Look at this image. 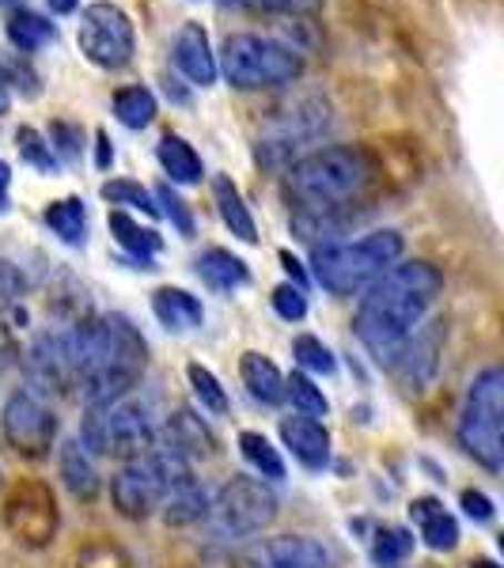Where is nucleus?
Instances as JSON below:
<instances>
[{
	"instance_id": "603ef678",
	"label": "nucleus",
	"mask_w": 504,
	"mask_h": 568,
	"mask_svg": "<svg viewBox=\"0 0 504 568\" xmlns=\"http://www.w3.org/2000/svg\"><path fill=\"white\" fill-rule=\"evenodd\" d=\"M8 106H12V91H8V80L0 72V114H8Z\"/></svg>"
},
{
	"instance_id": "7ed1b4c3",
	"label": "nucleus",
	"mask_w": 504,
	"mask_h": 568,
	"mask_svg": "<svg viewBox=\"0 0 504 568\" xmlns=\"http://www.w3.org/2000/svg\"><path fill=\"white\" fill-rule=\"evenodd\" d=\"M375 163L364 149L330 144V149L300 155L289 168V197L304 213H345L353 201L369 194Z\"/></svg>"
},
{
	"instance_id": "2eb2a0df",
	"label": "nucleus",
	"mask_w": 504,
	"mask_h": 568,
	"mask_svg": "<svg viewBox=\"0 0 504 568\" xmlns=\"http://www.w3.org/2000/svg\"><path fill=\"white\" fill-rule=\"evenodd\" d=\"M436 345H440L436 329H425V334H421V326H417L414 334L387 356V368L395 372L410 390H421L436 372Z\"/></svg>"
},
{
	"instance_id": "f3484780",
	"label": "nucleus",
	"mask_w": 504,
	"mask_h": 568,
	"mask_svg": "<svg viewBox=\"0 0 504 568\" xmlns=\"http://www.w3.org/2000/svg\"><path fill=\"white\" fill-rule=\"evenodd\" d=\"M281 439L292 452V459L304 463L308 470H326L330 466V433L315 417H285L281 420Z\"/></svg>"
},
{
	"instance_id": "9b49d317",
	"label": "nucleus",
	"mask_w": 504,
	"mask_h": 568,
	"mask_svg": "<svg viewBox=\"0 0 504 568\" xmlns=\"http://www.w3.org/2000/svg\"><path fill=\"white\" fill-rule=\"evenodd\" d=\"M77 42L80 53L99 69H125L133 61L137 50V34H133V20L110 0H99V4H88L80 12V27H77Z\"/></svg>"
},
{
	"instance_id": "7c9ffc66",
	"label": "nucleus",
	"mask_w": 504,
	"mask_h": 568,
	"mask_svg": "<svg viewBox=\"0 0 504 568\" xmlns=\"http://www.w3.org/2000/svg\"><path fill=\"white\" fill-rule=\"evenodd\" d=\"M114 114L125 130H144L155 118V95L149 88H122L114 95Z\"/></svg>"
},
{
	"instance_id": "c03bdc74",
	"label": "nucleus",
	"mask_w": 504,
	"mask_h": 568,
	"mask_svg": "<svg viewBox=\"0 0 504 568\" xmlns=\"http://www.w3.org/2000/svg\"><path fill=\"white\" fill-rule=\"evenodd\" d=\"M220 4L265 8V12H311V8H319V0H220Z\"/></svg>"
},
{
	"instance_id": "ea45409f",
	"label": "nucleus",
	"mask_w": 504,
	"mask_h": 568,
	"mask_svg": "<svg viewBox=\"0 0 504 568\" xmlns=\"http://www.w3.org/2000/svg\"><path fill=\"white\" fill-rule=\"evenodd\" d=\"M50 152L58 155V160H77L80 155V144H84V136H80V125L72 122H53L50 125Z\"/></svg>"
},
{
	"instance_id": "4c0bfd02",
	"label": "nucleus",
	"mask_w": 504,
	"mask_h": 568,
	"mask_svg": "<svg viewBox=\"0 0 504 568\" xmlns=\"http://www.w3.org/2000/svg\"><path fill=\"white\" fill-rule=\"evenodd\" d=\"M292 356L300 361V368H308L315 375H334L337 372L334 353H330L326 345L319 342V337H311V334H300L296 342H292Z\"/></svg>"
},
{
	"instance_id": "423d86ee",
	"label": "nucleus",
	"mask_w": 504,
	"mask_h": 568,
	"mask_svg": "<svg viewBox=\"0 0 504 568\" xmlns=\"http://www.w3.org/2000/svg\"><path fill=\"white\" fill-rule=\"evenodd\" d=\"M220 65L232 88L259 91V88H281L304 72V58L292 45L262 39V34H232L220 53Z\"/></svg>"
},
{
	"instance_id": "b1692460",
	"label": "nucleus",
	"mask_w": 504,
	"mask_h": 568,
	"mask_svg": "<svg viewBox=\"0 0 504 568\" xmlns=\"http://www.w3.org/2000/svg\"><path fill=\"white\" fill-rule=\"evenodd\" d=\"M152 311L168 329H198L205 323V307H201V300L190 296L187 288H155Z\"/></svg>"
},
{
	"instance_id": "6ab92c4d",
	"label": "nucleus",
	"mask_w": 504,
	"mask_h": 568,
	"mask_svg": "<svg viewBox=\"0 0 504 568\" xmlns=\"http://www.w3.org/2000/svg\"><path fill=\"white\" fill-rule=\"evenodd\" d=\"M175 65L182 69V77L190 84L209 88L216 80V58H213V45H209V34L201 23H187L175 39Z\"/></svg>"
},
{
	"instance_id": "a18cd8bd",
	"label": "nucleus",
	"mask_w": 504,
	"mask_h": 568,
	"mask_svg": "<svg viewBox=\"0 0 504 568\" xmlns=\"http://www.w3.org/2000/svg\"><path fill=\"white\" fill-rule=\"evenodd\" d=\"M0 72H4L8 88H23V95H39V77H34L31 69L23 65V61H12V65H0Z\"/></svg>"
},
{
	"instance_id": "1a4fd4ad",
	"label": "nucleus",
	"mask_w": 504,
	"mask_h": 568,
	"mask_svg": "<svg viewBox=\"0 0 504 568\" xmlns=\"http://www.w3.org/2000/svg\"><path fill=\"white\" fill-rule=\"evenodd\" d=\"M209 524H213L216 538H254L262 535L265 527L278 519V497L262 478H246V474H235L224 489L209 500Z\"/></svg>"
},
{
	"instance_id": "39448f33",
	"label": "nucleus",
	"mask_w": 504,
	"mask_h": 568,
	"mask_svg": "<svg viewBox=\"0 0 504 568\" xmlns=\"http://www.w3.org/2000/svg\"><path fill=\"white\" fill-rule=\"evenodd\" d=\"M460 444L471 459L497 474L504 466V372L497 364L474 375L460 414Z\"/></svg>"
},
{
	"instance_id": "473e14b6",
	"label": "nucleus",
	"mask_w": 504,
	"mask_h": 568,
	"mask_svg": "<svg viewBox=\"0 0 504 568\" xmlns=\"http://www.w3.org/2000/svg\"><path fill=\"white\" fill-rule=\"evenodd\" d=\"M240 452L262 478H270V481L285 478V459H281L278 447H273L262 433H240Z\"/></svg>"
},
{
	"instance_id": "9d476101",
	"label": "nucleus",
	"mask_w": 504,
	"mask_h": 568,
	"mask_svg": "<svg viewBox=\"0 0 504 568\" xmlns=\"http://www.w3.org/2000/svg\"><path fill=\"white\" fill-rule=\"evenodd\" d=\"M330 130V110L323 99H300L296 106L281 110L259 136V163L270 171H285L311 144L323 141Z\"/></svg>"
},
{
	"instance_id": "72a5a7b5",
	"label": "nucleus",
	"mask_w": 504,
	"mask_h": 568,
	"mask_svg": "<svg viewBox=\"0 0 504 568\" xmlns=\"http://www.w3.org/2000/svg\"><path fill=\"white\" fill-rule=\"evenodd\" d=\"M285 398L296 406V414L300 417H326V409H330V402H326V394L323 387H315V383L308 379L304 372H292L289 379H285Z\"/></svg>"
},
{
	"instance_id": "4468645a",
	"label": "nucleus",
	"mask_w": 504,
	"mask_h": 568,
	"mask_svg": "<svg viewBox=\"0 0 504 568\" xmlns=\"http://www.w3.org/2000/svg\"><path fill=\"white\" fill-rule=\"evenodd\" d=\"M240 568H330V549L308 535L262 538L243 554Z\"/></svg>"
},
{
	"instance_id": "a211bd4d",
	"label": "nucleus",
	"mask_w": 504,
	"mask_h": 568,
	"mask_svg": "<svg viewBox=\"0 0 504 568\" xmlns=\"http://www.w3.org/2000/svg\"><path fill=\"white\" fill-rule=\"evenodd\" d=\"M163 447L182 455L187 463H194V459H209L216 452V439L194 409H175L168 417V428H163Z\"/></svg>"
},
{
	"instance_id": "aec40b11",
	"label": "nucleus",
	"mask_w": 504,
	"mask_h": 568,
	"mask_svg": "<svg viewBox=\"0 0 504 568\" xmlns=\"http://www.w3.org/2000/svg\"><path fill=\"white\" fill-rule=\"evenodd\" d=\"M160 508H163V524L168 527H190L209 516V493H205V485L194 478V470H182L179 478L171 481Z\"/></svg>"
},
{
	"instance_id": "f8f14e48",
	"label": "nucleus",
	"mask_w": 504,
	"mask_h": 568,
	"mask_svg": "<svg viewBox=\"0 0 504 568\" xmlns=\"http://www.w3.org/2000/svg\"><path fill=\"white\" fill-rule=\"evenodd\" d=\"M0 433H4L8 447L23 459H46L58 439V417L46 406L34 390L8 394L4 414H0Z\"/></svg>"
},
{
	"instance_id": "6e6552de",
	"label": "nucleus",
	"mask_w": 504,
	"mask_h": 568,
	"mask_svg": "<svg viewBox=\"0 0 504 568\" xmlns=\"http://www.w3.org/2000/svg\"><path fill=\"white\" fill-rule=\"evenodd\" d=\"M182 470H190V463L182 455L168 452V447H152L141 459H130L110 481V500L125 519H149L155 508L168 497L171 481Z\"/></svg>"
},
{
	"instance_id": "ddd939ff",
	"label": "nucleus",
	"mask_w": 504,
	"mask_h": 568,
	"mask_svg": "<svg viewBox=\"0 0 504 568\" xmlns=\"http://www.w3.org/2000/svg\"><path fill=\"white\" fill-rule=\"evenodd\" d=\"M58 500L46 481H20L4 500V527L12 530L16 542L42 549L58 535Z\"/></svg>"
},
{
	"instance_id": "c9c22d12",
	"label": "nucleus",
	"mask_w": 504,
	"mask_h": 568,
	"mask_svg": "<svg viewBox=\"0 0 504 568\" xmlns=\"http://www.w3.org/2000/svg\"><path fill=\"white\" fill-rule=\"evenodd\" d=\"M99 194H103V201H110V205L141 209V213H149V216H160V205H155V197L141 186V182L114 179V182H107V186L99 190Z\"/></svg>"
},
{
	"instance_id": "864d4df0",
	"label": "nucleus",
	"mask_w": 504,
	"mask_h": 568,
	"mask_svg": "<svg viewBox=\"0 0 504 568\" xmlns=\"http://www.w3.org/2000/svg\"><path fill=\"white\" fill-rule=\"evenodd\" d=\"M471 568H497V565H493V561H474Z\"/></svg>"
},
{
	"instance_id": "bb28decb",
	"label": "nucleus",
	"mask_w": 504,
	"mask_h": 568,
	"mask_svg": "<svg viewBox=\"0 0 504 568\" xmlns=\"http://www.w3.org/2000/svg\"><path fill=\"white\" fill-rule=\"evenodd\" d=\"M213 197L220 209V220L232 227V235H240L243 243H259V227H254L251 209L243 205V194L235 190L232 179H216L213 182Z\"/></svg>"
},
{
	"instance_id": "cd10ccee",
	"label": "nucleus",
	"mask_w": 504,
	"mask_h": 568,
	"mask_svg": "<svg viewBox=\"0 0 504 568\" xmlns=\"http://www.w3.org/2000/svg\"><path fill=\"white\" fill-rule=\"evenodd\" d=\"M46 224H50V232L58 235L61 243L84 246V240H88V209H84V201H80V197L53 201V205L46 209Z\"/></svg>"
},
{
	"instance_id": "a878e982",
	"label": "nucleus",
	"mask_w": 504,
	"mask_h": 568,
	"mask_svg": "<svg viewBox=\"0 0 504 568\" xmlns=\"http://www.w3.org/2000/svg\"><path fill=\"white\" fill-rule=\"evenodd\" d=\"M198 277L216 292H232V288H243V284L251 281V273H246L243 258H235L232 251L213 246V251H205L198 258Z\"/></svg>"
},
{
	"instance_id": "f03ea898",
	"label": "nucleus",
	"mask_w": 504,
	"mask_h": 568,
	"mask_svg": "<svg viewBox=\"0 0 504 568\" xmlns=\"http://www.w3.org/2000/svg\"><path fill=\"white\" fill-rule=\"evenodd\" d=\"M72 342V387L88 409H107L130 398L149 364V345L125 315H103L95 323L69 329Z\"/></svg>"
},
{
	"instance_id": "3c124183",
	"label": "nucleus",
	"mask_w": 504,
	"mask_h": 568,
	"mask_svg": "<svg viewBox=\"0 0 504 568\" xmlns=\"http://www.w3.org/2000/svg\"><path fill=\"white\" fill-rule=\"evenodd\" d=\"M50 8H53L58 16H72V12L80 8V0H50Z\"/></svg>"
},
{
	"instance_id": "e433bc0d",
	"label": "nucleus",
	"mask_w": 504,
	"mask_h": 568,
	"mask_svg": "<svg viewBox=\"0 0 504 568\" xmlns=\"http://www.w3.org/2000/svg\"><path fill=\"white\" fill-rule=\"evenodd\" d=\"M187 375H190V387H194V398L201 402V409H209V414H228V394L216 383L213 372L201 368V364H190Z\"/></svg>"
},
{
	"instance_id": "37998d69",
	"label": "nucleus",
	"mask_w": 504,
	"mask_h": 568,
	"mask_svg": "<svg viewBox=\"0 0 504 568\" xmlns=\"http://www.w3.org/2000/svg\"><path fill=\"white\" fill-rule=\"evenodd\" d=\"M23 292H27L23 273L8 258H0V311H12L23 300Z\"/></svg>"
},
{
	"instance_id": "8fccbe9b",
	"label": "nucleus",
	"mask_w": 504,
	"mask_h": 568,
	"mask_svg": "<svg viewBox=\"0 0 504 568\" xmlns=\"http://www.w3.org/2000/svg\"><path fill=\"white\" fill-rule=\"evenodd\" d=\"M110 160H114V149H110L107 133H99V160H95V163H99V168L107 171V168H110Z\"/></svg>"
},
{
	"instance_id": "c756f323",
	"label": "nucleus",
	"mask_w": 504,
	"mask_h": 568,
	"mask_svg": "<svg viewBox=\"0 0 504 568\" xmlns=\"http://www.w3.org/2000/svg\"><path fill=\"white\" fill-rule=\"evenodd\" d=\"M58 39V27L50 20H42L39 12H12L8 16V42L20 53H34L42 45H50Z\"/></svg>"
},
{
	"instance_id": "f257e3e1",
	"label": "nucleus",
	"mask_w": 504,
	"mask_h": 568,
	"mask_svg": "<svg viewBox=\"0 0 504 568\" xmlns=\"http://www.w3.org/2000/svg\"><path fill=\"white\" fill-rule=\"evenodd\" d=\"M440 292H444V273L433 262H395L361 296V307L353 315V329L361 345L380 364H387V356L421 326V318L440 300Z\"/></svg>"
},
{
	"instance_id": "20e7f679",
	"label": "nucleus",
	"mask_w": 504,
	"mask_h": 568,
	"mask_svg": "<svg viewBox=\"0 0 504 568\" xmlns=\"http://www.w3.org/2000/svg\"><path fill=\"white\" fill-rule=\"evenodd\" d=\"M402 251H406V240L395 227H383V232H369L353 243H315L311 270L330 296H356L380 273H387L402 258Z\"/></svg>"
},
{
	"instance_id": "5fc2aeb1",
	"label": "nucleus",
	"mask_w": 504,
	"mask_h": 568,
	"mask_svg": "<svg viewBox=\"0 0 504 568\" xmlns=\"http://www.w3.org/2000/svg\"><path fill=\"white\" fill-rule=\"evenodd\" d=\"M0 4H4V0H0Z\"/></svg>"
},
{
	"instance_id": "412c9836",
	"label": "nucleus",
	"mask_w": 504,
	"mask_h": 568,
	"mask_svg": "<svg viewBox=\"0 0 504 568\" xmlns=\"http://www.w3.org/2000/svg\"><path fill=\"white\" fill-rule=\"evenodd\" d=\"M410 516H414L417 535L425 538L429 549H436V554H452V549L460 546V524H455V516L436 497L414 500L410 504Z\"/></svg>"
},
{
	"instance_id": "58836bf2",
	"label": "nucleus",
	"mask_w": 504,
	"mask_h": 568,
	"mask_svg": "<svg viewBox=\"0 0 504 568\" xmlns=\"http://www.w3.org/2000/svg\"><path fill=\"white\" fill-rule=\"evenodd\" d=\"M77 568H130V557H125L114 542H91L80 549Z\"/></svg>"
},
{
	"instance_id": "79ce46f5",
	"label": "nucleus",
	"mask_w": 504,
	"mask_h": 568,
	"mask_svg": "<svg viewBox=\"0 0 504 568\" xmlns=\"http://www.w3.org/2000/svg\"><path fill=\"white\" fill-rule=\"evenodd\" d=\"M155 201L163 205V213L171 216V224L179 227V235H194V216H190V209H187V201H182L175 190L171 186H160L155 190Z\"/></svg>"
},
{
	"instance_id": "2f4dec72",
	"label": "nucleus",
	"mask_w": 504,
	"mask_h": 568,
	"mask_svg": "<svg viewBox=\"0 0 504 568\" xmlns=\"http://www.w3.org/2000/svg\"><path fill=\"white\" fill-rule=\"evenodd\" d=\"M414 554V530L406 527H380L372 538V561L380 568H395Z\"/></svg>"
},
{
	"instance_id": "393cba45",
	"label": "nucleus",
	"mask_w": 504,
	"mask_h": 568,
	"mask_svg": "<svg viewBox=\"0 0 504 568\" xmlns=\"http://www.w3.org/2000/svg\"><path fill=\"white\" fill-rule=\"evenodd\" d=\"M110 232H114L118 246H125V251L133 254V262L141 265V270H155V254H160L163 240L152 232V227H141L133 216H125L122 209H114V213H110Z\"/></svg>"
},
{
	"instance_id": "09e8293b",
	"label": "nucleus",
	"mask_w": 504,
	"mask_h": 568,
	"mask_svg": "<svg viewBox=\"0 0 504 568\" xmlns=\"http://www.w3.org/2000/svg\"><path fill=\"white\" fill-rule=\"evenodd\" d=\"M8 182H12V171H8V163L0 160V213L8 209Z\"/></svg>"
},
{
	"instance_id": "0eeeda50",
	"label": "nucleus",
	"mask_w": 504,
	"mask_h": 568,
	"mask_svg": "<svg viewBox=\"0 0 504 568\" xmlns=\"http://www.w3.org/2000/svg\"><path fill=\"white\" fill-rule=\"evenodd\" d=\"M80 444L91 447L95 455H110V459H141L155 447V425L144 402L118 398L107 409H88L84 433L77 436Z\"/></svg>"
},
{
	"instance_id": "de8ad7c7",
	"label": "nucleus",
	"mask_w": 504,
	"mask_h": 568,
	"mask_svg": "<svg viewBox=\"0 0 504 568\" xmlns=\"http://www.w3.org/2000/svg\"><path fill=\"white\" fill-rule=\"evenodd\" d=\"M281 265H285V270H289V277L296 281V288H304V270H300V262L292 258L289 251H281Z\"/></svg>"
},
{
	"instance_id": "dca6fc26",
	"label": "nucleus",
	"mask_w": 504,
	"mask_h": 568,
	"mask_svg": "<svg viewBox=\"0 0 504 568\" xmlns=\"http://www.w3.org/2000/svg\"><path fill=\"white\" fill-rule=\"evenodd\" d=\"M27 372L42 387H72V342L69 334H42L27 353Z\"/></svg>"
},
{
	"instance_id": "5701e85b",
	"label": "nucleus",
	"mask_w": 504,
	"mask_h": 568,
	"mask_svg": "<svg viewBox=\"0 0 504 568\" xmlns=\"http://www.w3.org/2000/svg\"><path fill=\"white\" fill-rule=\"evenodd\" d=\"M240 375H243V387L251 390V398H259L262 406H281L285 402V375H281V368L270 356L243 353Z\"/></svg>"
},
{
	"instance_id": "c85d7f7f",
	"label": "nucleus",
	"mask_w": 504,
	"mask_h": 568,
	"mask_svg": "<svg viewBox=\"0 0 504 568\" xmlns=\"http://www.w3.org/2000/svg\"><path fill=\"white\" fill-rule=\"evenodd\" d=\"M155 155H160V163H163V171L171 175V182H182V186H194V182H201V155L190 149L182 136L175 133H168L160 141V149H155Z\"/></svg>"
},
{
	"instance_id": "f704fd0d",
	"label": "nucleus",
	"mask_w": 504,
	"mask_h": 568,
	"mask_svg": "<svg viewBox=\"0 0 504 568\" xmlns=\"http://www.w3.org/2000/svg\"><path fill=\"white\" fill-rule=\"evenodd\" d=\"M16 149H20V160H27L34 171H42V175H58V171H61V160L50 152L46 136L39 130H31V125L16 130Z\"/></svg>"
},
{
	"instance_id": "4be33fe9",
	"label": "nucleus",
	"mask_w": 504,
	"mask_h": 568,
	"mask_svg": "<svg viewBox=\"0 0 504 568\" xmlns=\"http://www.w3.org/2000/svg\"><path fill=\"white\" fill-rule=\"evenodd\" d=\"M58 470H61V481H65V489L72 493L77 500H95L99 497V470L95 463H91L88 447L80 444V439H65L58 452Z\"/></svg>"
},
{
	"instance_id": "49530a36",
	"label": "nucleus",
	"mask_w": 504,
	"mask_h": 568,
	"mask_svg": "<svg viewBox=\"0 0 504 568\" xmlns=\"http://www.w3.org/2000/svg\"><path fill=\"white\" fill-rule=\"evenodd\" d=\"M463 511L471 519H478V524H490V519H493V500L485 497V493H478V489H466L463 493Z\"/></svg>"
},
{
	"instance_id": "a19ab883",
	"label": "nucleus",
	"mask_w": 504,
	"mask_h": 568,
	"mask_svg": "<svg viewBox=\"0 0 504 568\" xmlns=\"http://www.w3.org/2000/svg\"><path fill=\"white\" fill-rule=\"evenodd\" d=\"M273 311H278L285 323H300V318L308 315L304 288H296V284H281V288H273Z\"/></svg>"
}]
</instances>
